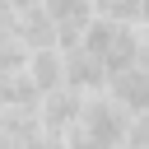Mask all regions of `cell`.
<instances>
[{
    "label": "cell",
    "instance_id": "cell-1",
    "mask_svg": "<svg viewBox=\"0 0 149 149\" xmlns=\"http://www.w3.org/2000/svg\"><path fill=\"white\" fill-rule=\"evenodd\" d=\"M79 51L93 56V65L112 79L130 65H149V42H144V28H121V23H107V19H93L79 37Z\"/></svg>",
    "mask_w": 149,
    "mask_h": 149
},
{
    "label": "cell",
    "instance_id": "cell-2",
    "mask_svg": "<svg viewBox=\"0 0 149 149\" xmlns=\"http://www.w3.org/2000/svg\"><path fill=\"white\" fill-rule=\"evenodd\" d=\"M126 126H130V116L107 93H93V98H84L74 126L65 130V149H121Z\"/></svg>",
    "mask_w": 149,
    "mask_h": 149
},
{
    "label": "cell",
    "instance_id": "cell-3",
    "mask_svg": "<svg viewBox=\"0 0 149 149\" xmlns=\"http://www.w3.org/2000/svg\"><path fill=\"white\" fill-rule=\"evenodd\" d=\"M42 9H47V19H51L56 51H74L79 37H84V28L93 23V5H88V0H51V5H42Z\"/></svg>",
    "mask_w": 149,
    "mask_h": 149
},
{
    "label": "cell",
    "instance_id": "cell-4",
    "mask_svg": "<svg viewBox=\"0 0 149 149\" xmlns=\"http://www.w3.org/2000/svg\"><path fill=\"white\" fill-rule=\"evenodd\" d=\"M102 93H107L126 116H149V65H130V70L112 74Z\"/></svg>",
    "mask_w": 149,
    "mask_h": 149
},
{
    "label": "cell",
    "instance_id": "cell-5",
    "mask_svg": "<svg viewBox=\"0 0 149 149\" xmlns=\"http://www.w3.org/2000/svg\"><path fill=\"white\" fill-rule=\"evenodd\" d=\"M14 42L23 51H47L56 47V33H51V19L42 5H14Z\"/></svg>",
    "mask_w": 149,
    "mask_h": 149
},
{
    "label": "cell",
    "instance_id": "cell-6",
    "mask_svg": "<svg viewBox=\"0 0 149 149\" xmlns=\"http://www.w3.org/2000/svg\"><path fill=\"white\" fill-rule=\"evenodd\" d=\"M23 74H28V84L37 88V98L51 93V88H61V51H56V47H47V51H28Z\"/></svg>",
    "mask_w": 149,
    "mask_h": 149
},
{
    "label": "cell",
    "instance_id": "cell-7",
    "mask_svg": "<svg viewBox=\"0 0 149 149\" xmlns=\"http://www.w3.org/2000/svg\"><path fill=\"white\" fill-rule=\"evenodd\" d=\"M121 149H149V116H130V126L121 135Z\"/></svg>",
    "mask_w": 149,
    "mask_h": 149
}]
</instances>
